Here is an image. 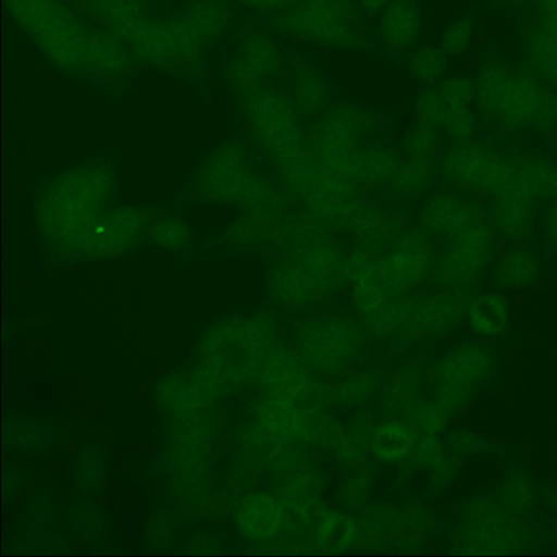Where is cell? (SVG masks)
Returning a JSON list of instances; mask_svg holds the SVG:
<instances>
[{"label": "cell", "mask_w": 557, "mask_h": 557, "mask_svg": "<svg viewBox=\"0 0 557 557\" xmlns=\"http://www.w3.org/2000/svg\"><path fill=\"white\" fill-rule=\"evenodd\" d=\"M438 177L481 199L500 239L531 243L540 230V207L557 187V163L529 147L479 136L444 145Z\"/></svg>", "instance_id": "6da1fadb"}, {"label": "cell", "mask_w": 557, "mask_h": 557, "mask_svg": "<svg viewBox=\"0 0 557 557\" xmlns=\"http://www.w3.org/2000/svg\"><path fill=\"white\" fill-rule=\"evenodd\" d=\"M270 302L306 312L337 298L348 288V252L337 234L302 211L280 218L265 246Z\"/></svg>", "instance_id": "7a4b0ae2"}, {"label": "cell", "mask_w": 557, "mask_h": 557, "mask_svg": "<svg viewBox=\"0 0 557 557\" xmlns=\"http://www.w3.org/2000/svg\"><path fill=\"white\" fill-rule=\"evenodd\" d=\"M414 222L435 247L430 285L472 292L487 280L500 237L481 199L435 186L418 201Z\"/></svg>", "instance_id": "3957f363"}, {"label": "cell", "mask_w": 557, "mask_h": 557, "mask_svg": "<svg viewBox=\"0 0 557 557\" xmlns=\"http://www.w3.org/2000/svg\"><path fill=\"white\" fill-rule=\"evenodd\" d=\"M9 14L57 66L74 74H119L128 65L122 41L57 0H5Z\"/></svg>", "instance_id": "277c9868"}, {"label": "cell", "mask_w": 557, "mask_h": 557, "mask_svg": "<svg viewBox=\"0 0 557 557\" xmlns=\"http://www.w3.org/2000/svg\"><path fill=\"white\" fill-rule=\"evenodd\" d=\"M91 9L111 34L153 63L191 58L202 45L223 33L228 23L224 5L212 0L195 3L166 18L151 17L126 0H92Z\"/></svg>", "instance_id": "5b68a950"}, {"label": "cell", "mask_w": 557, "mask_h": 557, "mask_svg": "<svg viewBox=\"0 0 557 557\" xmlns=\"http://www.w3.org/2000/svg\"><path fill=\"white\" fill-rule=\"evenodd\" d=\"M474 82L480 121L497 133L546 137L557 129L555 94L529 69L491 57L481 63Z\"/></svg>", "instance_id": "8992f818"}, {"label": "cell", "mask_w": 557, "mask_h": 557, "mask_svg": "<svg viewBox=\"0 0 557 557\" xmlns=\"http://www.w3.org/2000/svg\"><path fill=\"white\" fill-rule=\"evenodd\" d=\"M238 94L250 139L274 174L307 156L305 120L288 92L273 82H263Z\"/></svg>", "instance_id": "52a82bcc"}, {"label": "cell", "mask_w": 557, "mask_h": 557, "mask_svg": "<svg viewBox=\"0 0 557 557\" xmlns=\"http://www.w3.org/2000/svg\"><path fill=\"white\" fill-rule=\"evenodd\" d=\"M356 0H288L270 28L289 40L337 50H367L373 33Z\"/></svg>", "instance_id": "ba28073f"}, {"label": "cell", "mask_w": 557, "mask_h": 557, "mask_svg": "<svg viewBox=\"0 0 557 557\" xmlns=\"http://www.w3.org/2000/svg\"><path fill=\"white\" fill-rule=\"evenodd\" d=\"M379 115L352 101H333L306 126L307 156L352 185L355 168L364 148L379 138ZM356 186V185H355Z\"/></svg>", "instance_id": "9c48e42d"}, {"label": "cell", "mask_w": 557, "mask_h": 557, "mask_svg": "<svg viewBox=\"0 0 557 557\" xmlns=\"http://www.w3.org/2000/svg\"><path fill=\"white\" fill-rule=\"evenodd\" d=\"M435 247L416 226L407 227L383 251L355 246L348 252L347 271L363 275L388 296L411 294L430 284Z\"/></svg>", "instance_id": "30bf717a"}, {"label": "cell", "mask_w": 557, "mask_h": 557, "mask_svg": "<svg viewBox=\"0 0 557 557\" xmlns=\"http://www.w3.org/2000/svg\"><path fill=\"white\" fill-rule=\"evenodd\" d=\"M293 343L292 350L311 373L329 376L357 362L364 349V334L351 314L326 310L300 321Z\"/></svg>", "instance_id": "8fae6325"}, {"label": "cell", "mask_w": 557, "mask_h": 557, "mask_svg": "<svg viewBox=\"0 0 557 557\" xmlns=\"http://www.w3.org/2000/svg\"><path fill=\"white\" fill-rule=\"evenodd\" d=\"M283 70V53L274 37L263 30L248 33L237 44L226 66L230 84L242 90L273 82Z\"/></svg>", "instance_id": "7c38bea8"}, {"label": "cell", "mask_w": 557, "mask_h": 557, "mask_svg": "<svg viewBox=\"0 0 557 557\" xmlns=\"http://www.w3.org/2000/svg\"><path fill=\"white\" fill-rule=\"evenodd\" d=\"M484 351L479 344H463L440 361L433 374L438 404L451 406L465 397L471 383L480 380L490 367Z\"/></svg>", "instance_id": "4fadbf2b"}, {"label": "cell", "mask_w": 557, "mask_h": 557, "mask_svg": "<svg viewBox=\"0 0 557 557\" xmlns=\"http://www.w3.org/2000/svg\"><path fill=\"white\" fill-rule=\"evenodd\" d=\"M376 40L388 55H408L418 46L422 32L419 0H391L379 13Z\"/></svg>", "instance_id": "5bb4252c"}, {"label": "cell", "mask_w": 557, "mask_h": 557, "mask_svg": "<svg viewBox=\"0 0 557 557\" xmlns=\"http://www.w3.org/2000/svg\"><path fill=\"white\" fill-rule=\"evenodd\" d=\"M542 271V257L531 243H508L498 250L487 280L505 293L527 290L537 285Z\"/></svg>", "instance_id": "9a60e30c"}, {"label": "cell", "mask_w": 557, "mask_h": 557, "mask_svg": "<svg viewBox=\"0 0 557 557\" xmlns=\"http://www.w3.org/2000/svg\"><path fill=\"white\" fill-rule=\"evenodd\" d=\"M289 98L306 121L319 116L333 101L334 89L326 76L311 62L298 61L289 73Z\"/></svg>", "instance_id": "2e32d148"}, {"label": "cell", "mask_w": 557, "mask_h": 557, "mask_svg": "<svg viewBox=\"0 0 557 557\" xmlns=\"http://www.w3.org/2000/svg\"><path fill=\"white\" fill-rule=\"evenodd\" d=\"M275 348L270 352L262 371L268 397L297 404V399L306 394L311 383V372L293 350Z\"/></svg>", "instance_id": "e0dca14e"}, {"label": "cell", "mask_w": 557, "mask_h": 557, "mask_svg": "<svg viewBox=\"0 0 557 557\" xmlns=\"http://www.w3.org/2000/svg\"><path fill=\"white\" fill-rule=\"evenodd\" d=\"M236 523L249 539L265 541L275 537L284 528L286 512L276 497L256 493L245 497L236 509Z\"/></svg>", "instance_id": "ac0fdd59"}, {"label": "cell", "mask_w": 557, "mask_h": 557, "mask_svg": "<svg viewBox=\"0 0 557 557\" xmlns=\"http://www.w3.org/2000/svg\"><path fill=\"white\" fill-rule=\"evenodd\" d=\"M511 318L507 294L493 286L472 293L465 313L468 327L476 335L496 337L506 332Z\"/></svg>", "instance_id": "d6986e66"}, {"label": "cell", "mask_w": 557, "mask_h": 557, "mask_svg": "<svg viewBox=\"0 0 557 557\" xmlns=\"http://www.w3.org/2000/svg\"><path fill=\"white\" fill-rule=\"evenodd\" d=\"M528 69L544 83L557 82V17L541 15L523 37Z\"/></svg>", "instance_id": "ffe728a7"}, {"label": "cell", "mask_w": 557, "mask_h": 557, "mask_svg": "<svg viewBox=\"0 0 557 557\" xmlns=\"http://www.w3.org/2000/svg\"><path fill=\"white\" fill-rule=\"evenodd\" d=\"M438 177V161L419 160L400 154L385 186L387 193L397 200L422 199Z\"/></svg>", "instance_id": "44dd1931"}, {"label": "cell", "mask_w": 557, "mask_h": 557, "mask_svg": "<svg viewBox=\"0 0 557 557\" xmlns=\"http://www.w3.org/2000/svg\"><path fill=\"white\" fill-rule=\"evenodd\" d=\"M260 419L273 434L290 438L312 440L322 425L296 403L268 397L260 406Z\"/></svg>", "instance_id": "7402d4cb"}, {"label": "cell", "mask_w": 557, "mask_h": 557, "mask_svg": "<svg viewBox=\"0 0 557 557\" xmlns=\"http://www.w3.org/2000/svg\"><path fill=\"white\" fill-rule=\"evenodd\" d=\"M412 431L399 421H387L377 425L370 434L369 448L372 456L383 463H397L413 451Z\"/></svg>", "instance_id": "603a6c76"}, {"label": "cell", "mask_w": 557, "mask_h": 557, "mask_svg": "<svg viewBox=\"0 0 557 557\" xmlns=\"http://www.w3.org/2000/svg\"><path fill=\"white\" fill-rule=\"evenodd\" d=\"M357 537V527L351 517L338 510H329L320 518L314 540L325 550H344L349 548Z\"/></svg>", "instance_id": "cb8c5ba5"}, {"label": "cell", "mask_w": 557, "mask_h": 557, "mask_svg": "<svg viewBox=\"0 0 557 557\" xmlns=\"http://www.w3.org/2000/svg\"><path fill=\"white\" fill-rule=\"evenodd\" d=\"M407 71L422 86L436 85L449 67V58L440 46H418L407 55Z\"/></svg>", "instance_id": "d4e9b609"}, {"label": "cell", "mask_w": 557, "mask_h": 557, "mask_svg": "<svg viewBox=\"0 0 557 557\" xmlns=\"http://www.w3.org/2000/svg\"><path fill=\"white\" fill-rule=\"evenodd\" d=\"M443 147L441 131L413 121L400 135L398 150L407 158L438 161Z\"/></svg>", "instance_id": "484cf974"}, {"label": "cell", "mask_w": 557, "mask_h": 557, "mask_svg": "<svg viewBox=\"0 0 557 557\" xmlns=\"http://www.w3.org/2000/svg\"><path fill=\"white\" fill-rule=\"evenodd\" d=\"M480 117L474 106L447 108L441 133L446 143H465L479 137Z\"/></svg>", "instance_id": "4316f807"}, {"label": "cell", "mask_w": 557, "mask_h": 557, "mask_svg": "<svg viewBox=\"0 0 557 557\" xmlns=\"http://www.w3.org/2000/svg\"><path fill=\"white\" fill-rule=\"evenodd\" d=\"M447 108L436 85L422 86L413 99L414 121L441 131Z\"/></svg>", "instance_id": "83f0119b"}, {"label": "cell", "mask_w": 557, "mask_h": 557, "mask_svg": "<svg viewBox=\"0 0 557 557\" xmlns=\"http://www.w3.org/2000/svg\"><path fill=\"white\" fill-rule=\"evenodd\" d=\"M106 459L103 451L95 445L84 448L76 460V481L85 491H97L103 481Z\"/></svg>", "instance_id": "f1b7e54d"}, {"label": "cell", "mask_w": 557, "mask_h": 557, "mask_svg": "<svg viewBox=\"0 0 557 557\" xmlns=\"http://www.w3.org/2000/svg\"><path fill=\"white\" fill-rule=\"evenodd\" d=\"M474 36V22L470 15H463L445 26L440 35L438 46L448 58L466 54Z\"/></svg>", "instance_id": "f546056e"}, {"label": "cell", "mask_w": 557, "mask_h": 557, "mask_svg": "<svg viewBox=\"0 0 557 557\" xmlns=\"http://www.w3.org/2000/svg\"><path fill=\"white\" fill-rule=\"evenodd\" d=\"M447 107L474 106L475 82L463 74L446 75L437 84Z\"/></svg>", "instance_id": "4dcf8cb0"}, {"label": "cell", "mask_w": 557, "mask_h": 557, "mask_svg": "<svg viewBox=\"0 0 557 557\" xmlns=\"http://www.w3.org/2000/svg\"><path fill=\"white\" fill-rule=\"evenodd\" d=\"M236 2L245 5L252 11L264 14L273 15L276 13L288 0H235Z\"/></svg>", "instance_id": "1f68e13d"}, {"label": "cell", "mask_w": 557, "mask_h": 557, "mask_svg": "<svg viewBox=\"0 0 557 557\" xmlns=\"http://www.w3.org/2000/svg\"><path fill=\"white\" fill-rule=\"evenodd\" d=\"M361 11L368 16H376L391 0H356Z\"/></svg>", "instance_id": "d6a6232c"}, {"label": "cell", "mask_w": 557, "mask_h": 557, "mask_svg": "<svg viewBox=\"0 0 557 557\" xmlns=\"http://www.w3.org/2000/svg\"><path fill=\"white\" fill-rule=\"evenodd\" d=\"M491 4L500 9H512L522 3L523 0H486Z\"/></svg>", "instance_id": "836d02e7"}]
</instances>
